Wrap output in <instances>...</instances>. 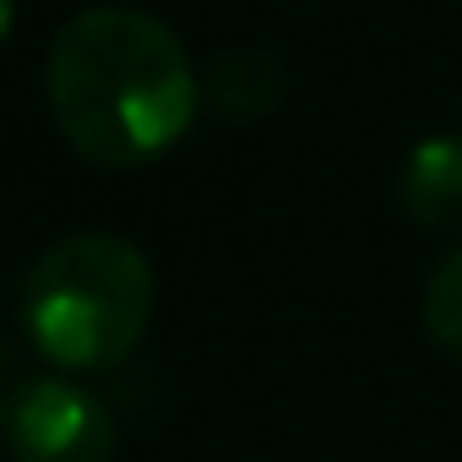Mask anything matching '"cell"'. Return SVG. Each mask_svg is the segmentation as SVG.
<instances>
[{
  "instance_id": "obj_1",
  "label": "cell",
  "mask_w": 462,
  "mask_h": 462,
  "mask_svg": "<svg viewBox=\"0 0 462 462\" xmlns=\"http://www.w3.org/2000/svg\"><path fill=\"white\" fill-rule=\"evenodd\" d=\"M201 82L169 23L136 6H93L50 44V115L98 169L163 158L196 120Z\"/></svg>"
},
{
  "instance_id": "obj_2",
  "label": "cell",
  "mask_w": 462,
  "mask_h": 462,
  "mask_svg": "<svg viewBox=\"0 0 462 462\" xmlns=\"http://www.w3.org/2000/svg\"><path fill=\"white\" fill-rule=\"evenodd\" d=\"M158 305L152 262L120 235L55 240L23 283V327L55 370H115L142 343Z\"/></svg>"
},
{
  "instance_id": "obj_3",
  "label": "cell",
  "mask_w": 462,
  "mask_h": 462,
  "mask_svg": "<svg viewBox=\"0 0 462 462\" xmlns=\"http://www.w3.org/2000/svg\"><path fill=\"white\" fill-rule=\"evenodd\" d=\"M6 451L12 462H115V419L109 408L66 375L28 381L6 408Z\"/></svg>"
},
{
  "instance_id": "obj_4",
  "label": "cell",
  "mask_w": 462,
  "mask_h": 462,
  "mask_svg": "<svg viewBox=\"0 0 462 462\" xmlns=\"http://www.w3.org/2000/svg\"><path fill=\"white\" fill-rule=\"evenodd\" d=\"M397 207L424 235H462V136H419L408 147Z\"/></svg>"
},
{
  "instance_id": "obj_5",
  "label": "cell",
  "mask_w": 462,
  "mask_h": 462,
  "mask_svg": "<svg viewBox=\"0 0 462 462\" xmlns=\"http://www.w3.org/2000/svg\"><path fill=\"white\" fill-rule=\"evenodd\" d=\"M201 88L223 120H262L283 104V66L262 50H223Z\"/></svg>"
},
{
  "instance_id": "obj_6",
  "label": "cell",
  "mask_w": 462,
  "mask_h": 462,
  "mask_svg": "<svg viewBox=\"0 0 462 462\" xmlns=\"http://www.w3.org/2000/svg\"><path fill=\"white\" fill-rule=\"evenodd\" d=\"M419 316H424L430 343H435L440 354L462 359V245H451V251L440 256V267L430 273Z\"/></svg>"
},
{
  "instance_id": "obj_7",
  "label": "cell",
  "mask_w": 462,
  "mask_h": 462,
  "mask_svg": "<svg viewBox=\"0 0 462 462\" xmlns=\"http://www.w3.org/2000/svg\"><path fill=\"white\" fill-rule=\"evenodd\" d=\"M12 23H17V0H0V44H6Z\"/></svg>"
}]
</instances>
